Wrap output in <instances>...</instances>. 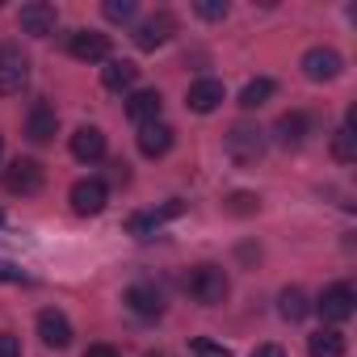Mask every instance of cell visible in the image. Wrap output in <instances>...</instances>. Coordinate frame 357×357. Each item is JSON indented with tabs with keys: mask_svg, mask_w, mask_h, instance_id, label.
I'll list each match as a JSON object with an SVG mask.
<instances>
[{
	"mask_svg": "<svg viewBox=\"0 0 357 357\" xmlns=\"http://www.w3.org/2000/svg\"><path fill=\"white\" fill-rule=\"evenodd\" d=\"M227 273L219 269V265H194L190 273H185V294L194 298V303H202V307H219L223 298H227Z\"/></svg>",
	"mask_w": 357,
	"mask_h": 357,
	"instance_id": "cell-1",
	"label": "cell"
},
{
	"mask_svg": "<svg viewBox=\"0 0 357 357\" xmlns=\"http://www.w3.org/2000/svg\"><path fill=\"white\" fill-rule=\"evenodd\" d=\"M0 185H5L13 198H34V194H43V185H47V168L38 164V160H13L9 168H5V176H0Z\"/></svg>",
	"mask_w": 357,
	"mask_h": 357,
	"instance_id": "cell-2",
	"label": "cell"
},
{
	"mask_svg": "<svg viewBox=\"0 0 357 357\" xmlns=\"http://www.w3.org/2000/svg\"><path fill=\"white\" fill-rule=\"evenodd\" d=\"M223 147L236 164H257L265 155V130L261 126H248V122H236L227 135H223Z\"/></svg>",
	"mask_w": 357,
	"mask_h": 357,
	"instance_id": "cell-3",
	"label": "cell"
},
{
	"mask_svg": "<svg viewBox=\"0 0 357 357\" xmlns=\"http://www.w3.org/2000/svg\"><path fill=\"white\" fill-rule=\"evenodd\" d=\"M30 84V59L22 55L17 43L0 47V97H17Z\"/></svg>",
	"mask_w": 357,
	"mask_h": 357,
	"instance_id": "cell-4",
	"label": "cell"
},
{
	"mask_svg": "<svg viewBox=\"0 0 357 357\" xmlns=\"http://www.w3.org/2000/svg\"><path fill=\"white\" fill-rule=\"evenodd\" d=\"M319 315L328 319V324H344L353 311H357V294H353V286L349 282H336V286H328L324 294H319Z\"/></svg>",
	"mask_w": 357,
	"mask_h": 357,
	"instance_id": "cell-5",
	"label": "cell"
},
{
	"mask_svg": "<svg viewBox=\"0 0 357 357\" xmlns=\"http://www.w3.org/2000/svg\"><path fill=\"white\" fill-rule=\"evenodd\" d=\"M68 202H72V211H76V215H101V211H105V202H109V185H105V181H97V176H84V181H76V185H72Z\"/></svg>",
	"mask_w": 357,
	"mask_h": 357,
	"instance_id": "cell-6",
	"label": "cell"
},
{
	"mask_svg": "<svg viewBox=\"0 0 357 357\" xmlns=\"http://www.w3.org/2000/svg\"><path fill=\"white\" fill-rule=\"evenodd\" d=\"M172 34H176V17H172V13H151L147 22L135 26V47H139V51H155V47H164Z\"/></svg>",
	"mask_w": 357,
	"mask_h": 357,
	"instance_id": "cell-7",
	"label": "cell"
},
{
	"mask_svg": "<svg viewBox=\"0 0 357 357\" xmlns=\"http://www.w3.org/2000/svg\"><path fill=\"white\" fill-rule=\"evenodd\" d=\"M68 55L80 63H101V59H109V34L76 30V34H68Z\"/></svg>",
	"mask_w": 357,
	"mask_h": 357,
	"instance_id": "cell-8",
	"label": "cell"
},
{
	"mask_svg": "<svg viewBox=\"0 0 357 357\" xmlns=\"http://www.w3.org/2000/svg\"><path fill=\"white\" fill-rule=\"evenodd\" d=\"M340 68H344V59H340L332 47H311V51L303 55V76H307V80H315V84L336 80V76H340Z\"/></svg>",
	"mask_w": 357,
	"mask_h": 357,
	"instance_id": "cell-9",
	"label": "cell"
},
{
	"mask_svg": "<svg viewBox=\"0 0 357 357\" xmlns=\"http://www.w3.org/2000/svg\"><path fill=\"white\" fill-rule=\"evenodd\" d=\"M22 34H30V38H47V34H55V22H59V13H55V5H47V0H30V5H22Z\"/></svg>",
	"mask_w": 357,
	"mask_h": 357,
	"instance_id": "cell-10",
	"label": "cell"
},
{
	"mask_svg": "<svg viewBox=\"0 0 357 357\" xmlns=\"http://www.w3.org/2000/svg\"><path fill=\"white\" fill-rule=\"evenodd\" d=\"M38 336L47 349H68L72 344V319L59 307H47V311H38Z\"/></svg>",
	"mask_w": 357,
	"mask_h": 357,
	"instance_id": "cell-11",
	"label": "cell"
},
{
	"mask_svg": "<svg viewBox=\"0 0 357 357\" xmlns=\"http://www.w3.org/2000/svg\"><path fill=\"white\" fill-rule=\"evenodd\" d=\"M55 130H59V114H55V105L34 101L30 114H26V139H30V143H51Z\"/></svg>",
	"mask_w": 357,
	"mask_h": 357,
	"instance_id": "cell-12",
	"label": "cell"
},
{
	"mask_svg": "<svg viewBox=\"0 0 357 357\" xmlns=\"http://www.w3.org/2000/svg\"><path fill=\"white\" fill-rule=\"evenodd\" d=\"M307 135H315V122H311L307 114H298V109H290V114H282V118L273 122V139H278L282 147H303Z\"/></svg>",
	"mask_w": 357,
	"mask_h": 357,
	"instance_id": "cell-13",
	"label": "cell"
},
{
	"mask_svg": "<svg viewBox=\"0 0 357 357\" xmlns=\"http://www.w3.org/2000/svg\"><path fill=\"white\" fill-rule=\"evenodd\" d=\"M181 211H185V206L176 202V198H172V202H164L160 211H139V215H130V219H126V231H130V236H139V240H147L155 227H164L168 219H176Z\"/></svg>",
	"mask_w": 357,
	"mask_h": 357,
	"instance_id": "cell-14",
	"label": "cell"
},
{
	"mask_svg": "<svg viewBox=\"0 0 357 357\" xmlns=\"http://www.w3.org/2000/svg\"><path fill=\"white\" fill-rule=\"evenodd\" d=\"M172 143H176V130H172L168 122H147V126H139V151H143L147 160L168 155Z\"/></svg>",
	"mask_w": 357,
	"mask_h": 357,
	"instance_id": "cell-15",
	"label": "cell"
},
{
	"mask_svg": "<svg viewBox=\"0 0 357 357\" xmlns=\"http://www.w3.org/2000/svg\"><path fill=\"white\" fill-rule=\"evenodd\" d=\"M223 97H227V93H223V80H211V76H206V80H194V84H190L185 105H190L194 114H211V109L223 105Z\"/></svg>",
	"mask_w": 357,
	"mask_h": 357,
	"instance_id": "cell-16",
	"label": "cell"
},
{
	"mask_svg": "<svg viewBox=\"0 0 357 357\" xmlns=\"http://www.w3.org/2000/svg\"><path fill=\"white\" fill-rule=\"evenodd\" d=\"M160 109H164V101H160V93H155V89H139V93H130V97H126V118H130L135 126L160 122Z\"/></svg>",
	"mask_w": 357,
	"mask_h": 357,
	"instance_id": "cell-17",
	"label": "cell"
},
{
	"mask_svg": "<svg viewBox=\"0 0 357 357\" xmlns=\"http://www.w3.org/2000/svg\"><path fill=\"white\" fill-rule=\"evenodd\" d=\"M122 303H126L135 315H143V319H155V315L164 311V298H160V290H155V286H147V282H135V286H126Z\"/></svg>",
	"mask_w": 357,
	"mask_h": 357,
	"instance_id": "cell-18",
	"label": "cell"
},
{
	"mask_svg": "<svg viewBox=\"0 0 357 357\" xmlns=\"http://www.w3.org/2000/svg\"><path fill=\"white\" fill-rule=\"evenodd\" d=\"M72 155H76L80 164H97V160L105 155V135H101L97 126H80V130L72 135Z\"/></svg>",
	"mask_w": 357,
	"mask_h": 357,
	"instance_id": "cell-19",
	"label": "cell"
},
{
	"mask_svg": "<svg viewBox=\"0 0 357 357\" xmlns=\"http://www.w3.org/2000/svg\"><path fill=\"white\" fill-rule=\"evenodd\" d=\"M135 80H139V68H135L130 59H105L101 84H105L109 93H126V89H135Z\"/></svg>",
	"mask_w": 357,
	"mask_h": 357,
	"instance_id": "cell-20",
	"label": "cell"
},
{
	"mask_svg": "<svg viewBox=\"0 0 357 357\" xmlns=\"http://www.w3.org/2000/svg\"><path fill=\"white\" fill-rule=\"evenodd\" d=\"M307 353L311 357H344V336L336 328H319L307 336Z\"/></svg>",
	"mask_w": 357,
	"mask_h": 357,
	"instance_id": "cell-21",
	"label": "cell"
},
{
	"mask_svg": "<svg viewBox=\"0 0 357 357\" xmlns=\"http://www.w3.org/2000/svg\"><path fill=\"white\" fill-rule=\"evenodd\" d=\"M278 311H282V319L298 324V319H307L311 303H307V294H303L298 286H290V290H282V294H278Z\"/></svg>",
	"mask_w": 357,
	"mask_h": 357,
	"instance_id": "cell-22",
	"label": "cell"
},
{
	"mask_svg": "<svg viewBox=\"0 0 357 357\" xmlns=\"http://www.w3.org/2000/svg\"><path fill=\"white\" fill-rule=\"evenodd\" d=\"M273 93H278V84H273L269 76H257V80H248V84H244V93H240V105H244V109H261V105H265Z\"/></svg>",
	"mask_w": 357,
	"mask_h": 357,
	"instance_id": "cell-23",
	"label": "cell"
},
{
	"mask_svg": "<svg viewBox=\"0 0 357 357\" xmlns=\"http://www.w3.org/2000/svg\"><path fill=\"white\" fill-rule=\"evenodd\" d=\"M332 155H336L340 164H353V160H357V135H353V122L336 126V135H332Z\"/></svg>",
	"mask_w": 357,
	"mask_h": 357,
	"instance_id": "cell-24",
	"label": "cell"
},
{
	"mask_svg": "<svg viewBox=\"0 0 357 357\" xmlns=\"http://www.w3.org/2000/svg\"><path fill=\"white\" fill-rule=\"evenodd\" d=\"M190 353H194V357H231V349L219 344V340H211V336H194V340H190Z\"/></svg>",
	"mask_w": 357,
	"mask_h": 357,
	"instance_id": "cell-25",
	"label": "cell"
},
{
	"mask_svg": "<svg viewBox=\"0 0 357 357\" xmlns=\"http://www.w3.org/2000/svg\"><path fill=\"white\" fill-rule=\"evenodd\" d=\"M194 13H198L202 22H223V17H227V0H198Z\"/></svg>",
	"mask_w": 357,
	"mask_h": 357,
	"instance_id": "cell-26",
	"label": "cell"
},
{
	"mask_svg": "<svg viewBox=\"0 0 357 357\" xmlns=\"http://www.w3.org/2000/svg\"><path fill=\"white\" fill-rule=\"evenodd\" d=\"M109 22H130L135 17V0H105V9H101Z\"/></svg>",
	"mask_w": 357,
	"mask_h": 357,
	"instance_id": "cell-27",
	"label": "cell"
},
{
	"mask_svg": "<svg viewBox=\"0 0 357 357\" xmlns=\"http://www.w3.org/2000/svg\"><path fill=\"white\" fill-rule=\"evenodd\" d=\"M257 206H261L257 194H231V198H227V211H231V215H257Z\"/></svg>",
	"mask_w": 357,
	"mask_h": 357,
	"instance_id": "cell-28",
	"label": "cell"
},
{
	"mask_svg": "<svg viewBox=\"0 0 357 357\" xmlns=\"http://www.w3.org/2000/svg\"><path fill=\"white\" fill-rule=\"evenodd\" d=\"M0 282H9V286H26V282H30V273H26V269H17L13 261H0Z\"/></svg>",
	"mask_w": 357,
	"mask_h": 357,
	"instance_id": "cell-29",
	"label": "cell"
},
{
	"mask_svg": "<svg viewBox=\"0 0 357 357\" xmlns=\"http://www.w3.org/2000/svg\"><path fill=\"white\" fill-rule=\"evenodd\" d=\"M0 357H22V340L13 332H0Z\"/></svg>",
	"mask_w": 357,
	"mask_h": 357,
	"instance_id": "cell-30",
	"label": "cell"
},
{
	"mask_svg": "<svg viewBox=\"0 0 357 357\" xmlns=\"http://www.w3.org/2000/svg\"><path fill=\"white\" fill-rule=\"evenodd\" d=\"M84 357H122V353H118L114 344H89V349H84Z\"/></svg>",
	"mask_w": 357,
	"mask_h": 357,
	"instance_id": "cell-31",
	"label": "cell"
},
{
	"mask_svg": "<svg viewBox=\"0 0 357 357\" xmlns=\"http://www.w3.org/2000/svg\"><path fill=\"white\" fill-rule=\"evenodd\" d=\"M252 357H286V349H282V344H257Z\"/></svg>",
	"mask_w": 357,
	"mask_h": 357,
	"instance_id": "cell-32",
	"label": "cell"
},
{
	"mask_svg": "<svg viewBox=\"0 0 357 357\" xmlns=\"http://www.w3.org/2000/svg\"><path fill=\"white\" fill-rule=\"evenodd\" d=\"M147 357H164V353H147Z\"/></svg>",
	"mask_w": 357,
	"mask_h": 357,
	"instance_id": "cell-33",
	"label": "cell"
},
{
	"mask_svg": "<svg viewBox=\"0 0 357 357\" xmlns=\"http://www.w3.org/2000/svg\"><path fill=\"white\" fill-rule=\"evenodd\" d=\"M0 151H5V139H0Z\"/></svg>",
	"mask_w": 357,
	"mask_h": 357,
	"instance_id": "cell-34",
	"label": "cell"
}]
</instances>
